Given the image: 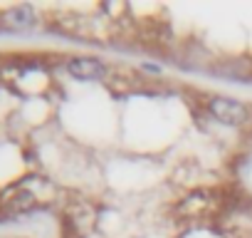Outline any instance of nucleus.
Segmentation results:
<instances>
[{"label": "nucleus", "instance_id": "obj_2", "mask_svg": "<svg viewBox=\"0 0 252 238\" xmlns=\"http://www.w3.org/2000/svg\"><path fill=\"white\" fill-rule=\"evenodd\" d=\"M67 72L77 79L92 82V79H101L106 77V65L99 57H89V55H77L67 60Z\"/></svg>", "mask_w": 252, "mask_h": 238}, {"label": "nucleus", "instance_id": "obj_3", "mask_svg": "<svg viewBox=\"0 0 252 238\" xmlns=\"http://www.w3.org/2000/svg\"><path fill=\"white\" fill-rule=\"evenodd\" d=\"M210 206H213V194H210L208 189H198V191L188 194V196L178 203L176 213L183 216V218H198V216H203Z\"/></svg>", "mask_w": 252, "mask_h": 238}, {"label": "nucleus", "instance_id": "obj_4", "mask_svg": "<svg viewBox=\"0 0 252 238\" xmlns=\"http://www.w3.org/2000/svg\"><path fill=\"white\" fill-rule=\"evenodd\" d=\"M0 25L8 30H28L35 25V10L30 5H18L0 15Z\"/></svg>", "mask_w": 252, "mask_h": 238}, {"label": "nucleus", "instance_id": "obj_1", "mask_svg": "<svg viewBox=\"0 0 252 238\" xmlns=\"http://www.w3.org/2000/svg\"><path fill=\"white\" fill-rule=\"evenodd\" d=\"M208 109L210 114L222 124H230V127H240L250 119V107L235 97H225V94H215L210 97L208 102Z\"/></svg>", "mask_w": 252, "mask_h": 238}, {"label": "nucleus", "instance_id": "obj_5", "mask_svg": "<svg viewBox=\"0 0 252 238\" xmlns=\"http://www.w3.org/2000/svg\"><path fill=\"white\" fill-rule=\"evenodd\" d=\"M3 211L8 213V216H20V213H28V211H32L35 206H37V198H35V194L32 191H28V189H20V191H15V194H10L3 203Z\"/></svg>", "mask_w": 252, "mask_h": 238}]
</instances>
